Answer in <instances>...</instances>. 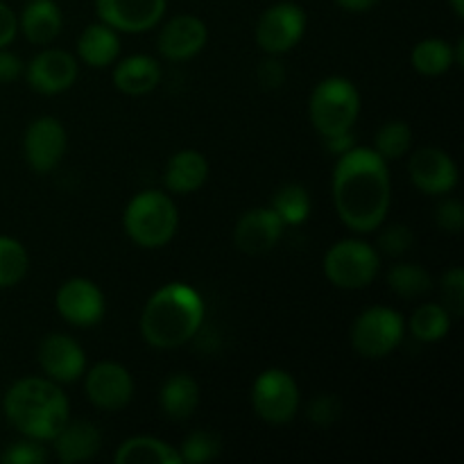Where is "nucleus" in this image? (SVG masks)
<instances>
[{
	"mask_svg": "<svg viewBox=\"0 0 464 464\" xmlns=\"http://www.w3.org/2000/svg\"><path fill=\"white\" fill-rule=\"evenodd\" d=\"M340 220L358 234H370L385 222L392 202L388 161L370 148H352L338 157L331 181Z\"/></svg>",
	"mask_w": 464,
	"mask_h": 464,
	"instance_id": "obj_1",
	"label": "nucleus"
},
{
	"mask_svg": "<svg viewBox=\"0 0 464 464\" xmlns=\"http://www.w3.org/2000/svg\"><path fill=\"white\" fill-rule=\"evenodd\" d=\"M204 324V302L186 284H168L148 299L140 315V334L157 349H177L190 343Z\"/></svg>",
	"mask_w": 464,
	"mask_h": 464,
	"instance_id": "obj_2",
	"label": "nucleus"
},
{
	"mask_svg": "<svg viewBox=\"0 0 464 464\" xmlns=\"http://www.w3.org/2000/svg\"><path fill=\"white\" fill-rule=\"evenodd\" d=\"M3 411L9 424L25 438L48 442L71 420L68 397L50 379H21L7 390Z\"/></svg>",
	"mask_w": 464,
	"mask_h": 464,
	"instance_id": "obj_3",
	"label": "nucleus"
},
{
	"mask_svg": "<svg viewBox=\"0 0 464 464\" xmlns=\"http://www.w3.org/2000/svg\"><path fill=\"white\" fill-rule=\"evenodd\" d=\"M125 231L139 247L159 249L170 243L179 227V211L168 193L143 190L125 208Z\"/></svg>",
	"mask_w": 464,
	"mask_h": 464,
	"instance_id": "obj_4",
	"label": "nucleus"
},
{
	"mask_svg": "<svg viewBox=\"0 0 464 464\" xmlns=\"http://www.w3.org/2000/svg\"><path fill=\"white\" fill-rule=\"evenodd\" d=\"M311 122L324 139L347 134L361 113V93L347 77H326L313 89L308 104Z\"/></svg>",
	"mask_w": 464,
	"mask_h": 464,
	"instance_id": "obj_5",
	"label": "nucleus"
},
{
	"mask_svg": "<svg viewBox=\"0 0 464 464\" xmlns=\"http://www.w3.org/2000/svg\"><path fill=\"white\" fill-rule=\"evenodd\" d=\"M379 252L365 240L347 238L331 245L324 256V275L335 288L361 290L379 275Z\"/></svg>",
	"mask_w": 464,
	"mask_h": 464,
	"instance_id": "obj_6",
	"label": "nucleus"
},
{
	"mask_svg": "<svg viewBox=\"0 0 464 464\" xmlns=\"http://www.w3.org/2000/svg\"><path fill=\"white\" fill-rule=\"evenodd\" d=\"M406 335V322L388 306H372L356 317L352 326V347L362 358L379 361L392 353Z\"/></svg>",
	"mask_w": 464,
	"mask_h": 464,
	"instance_id": "obj_7",
	"label": "nucleus"
},
{
	"mask_svg": "<svg viewBox=\"0 0 464 464\" xmlns=\"http://www.w3.org/2000/svg\"><path fill=\"white\" fill-rule=\"evenodd\" d=\"M252 406L267 424H288L299 411L297 381L285 370H266L252 388Z\"/></svg>",
	"mask_w": 464,
	"mask_h": 464,
	"instance_id": "obj_8",
	"label": "nucleus"
},
{
	"mask_svg": "<svg viewBox=\"0 0 464 464\" xmlns=\"http://www.w3.org/2000/svg\"><path fill=\"white\" fill-rule=\"evenodd\" d=\"M306 32V12L297 3H276L261 14L256 23V44L263 53H290Z\"/></svg>",
	"mask_w": 464,
	"mask_h": 464,
	"instance_id": "obj_9",
	"label": "nucleus"
},
{
	"mask_svg": "<svg viewBox=\"0 0 464 464\" xmlns=\"http://www.w3.org/2000/svg\"><path fill=\"white\" fill-rule=\"evenodd\" d=\"M68 136L62 122L53 116L36 118L25 130L23 139V154L32 170L50 172L59 166L66 152Z\"/></svg>",
	"mask_w": 464,
	"mask_h": 464,
	"instance_id": "obj_10",
	"label": "nucleus"
},
{
	"mask_svg": "<svg viewBox=\"0 0 464 464\" xmlns=\"http://www.w3.org/2000/svg\"><path fill=\"white\" fill-rule=\"evenodd\" d=\"M168 0H95V12L116 32H148L163 18Z\"/></svg>",
	"mask_w": 464,
	"mask_h": 464,
	"instance_id": "obj_11",
	"label": "nucleus"
},
{
	"mask_svg": "<svg viewBox=\"0 0 464 464\" xmlns=\"http://www.w3.org/2000/svg\"><path fill=\"white\" fill-rule=\"evenodd\" d=\"M86 397L100 411H121L131 401L134 381L121 362H98L86 374Z\"/></svg>",
	"mask_w": 464,
	"mask_h": 464,
	"instance_id": "obj_12",
	"label": "nucleus"
},
{
	"mask_svg": "<svg viewBox=\"0 0 464 464\" xmlns=\"http://www.w3.org/2000/svg\"><path fill=\"white\" fill-rule=\"evenodd\" d=\"M57 311L68 324L72 326H95L104 315V295L98 285L84 276L68 279L57 290Z\"/></svg>",
	"mask_w": 464,
	"mask_h": 464,
	"instance_id": "obj_13",
	"label": "nucleus"
},
{
	"mask_svg": "<svg viewBox=\"0 0 464 464\" xmlns=\"http://www.w3.org/2000/svg\"><path fill=\"white\" fill-rule=\"evenodd\" d=\"M411 179L421 193L447 195L458 184V166L444 150L421 148L408 161Z\"/></svg>",
	"mask_w": 464,
	"mask_h": 464,
	"instance_id": "obj_14",
	"label": "nucleus"
},
{
	"mask_svg": "<svg viewBox=\"0 0 464 464\" xmlns=\"http://www.w3.org/2000/svg\"><path fill=\"white\" fill-rule=\"evenodd\" d=\"M77 59L66 50H44L25 68L27 84L44 95L68 91L77 80Z\"/></svg>",
	"mask_w": 464,
	"mask_h": 464,
	"instance_id": "obj_15",
	"label": "nucleus"
},
{
	"mask_svg": "<svg viewBox=\"0 0 464 464\" xmlns=\"http://www.w3.org/2000/svg\"><path fill=\"white\" fill-rule=\"evenodd\" d=\"M39 365L54 383H72L84 374L86 353L77 340L53 334L39 344Z\"/></svg>",
	"mask_w": 464,
	"mask_h": 464,
	"instance_id": "obj_16",
	"label": "nucleus"
},
{
	"mask_svg": "<svg viewBox=\"0 0 464 464\" xmlns=\"http://www.w3.org/2000/svg\"><path fill=\"white\" fill-rule=\"evenodd\" d=\"M208 30L204 25L202 18L193 16V14H179V16L170 18L159 32V53L170 62H186V59L195 57L202 53L207 45Z\"/></svg>",
	"mask_w": 464,
	"mask_h": 464,
	"instance_id": "obj_17",
	"label": "nucleus"
},
{
	"mask_svg": "<svg viewBox=\"0 0 464 464\" xmlns=\"http://www.w3.org/2000/svg\"><path fill=\"white\" fill-rule=\"evenodd\" d=\"M284 227L281 218L272 208H252L236 222L234 243L243 254L258 256L270 252L279 243Z\"/></svg>",
	"mask_w": 464,
	"mask_h": 464,
	"instance_id": "obj_18",
	"label": "nucleus"
},
{
	"mask_svg": "<svg viewBox=\"0 0 464 464\" xmlns=\"http://www.w3.org/2000/svg\"><path fill=\"white\" fill-rule=\"evenodd\" d=\"M207 179L208 161L198 150H181V152L172 154L166 166V172H163L166 188L175 195L195 193V190L202 188Z\"/></svg>",
	"mask_w": 464,
	"mask_h": 464,
	"instance_id": "obj_19",
	"label": "nucleus"
},
{
	"mask_svg": "<svg viewBox=\"0 0 464 464\" xmlns=\"http://www.w3.org/2000/svg\"><path fill=\"white\" fill-rule=\"evenodd\" d=\"M54 451L62 462L72 464V462H84L91 460L95 453L100 451V430L95 429V424L91 421H66L62 430L54 435Z\"/></svg>",
	"mask_w": 464,
	"mask_h": 464,
	"instance_id": "obj_20",
	"label": "nucleus"
},
{
	"mask_svg": "<svg viewBox=\"0 0 464 464\" xmlns=\"http://www.w3.org/2000/svg\"><path fill=\"white\" fill-rule=\"evenodd\" d=\"M62 25V9H59L54 0H30L23 7L21 18H18V30L25 34L30 44L36 45H45L53 39H57Z\"/></svg>",
	"mask_w": 464,
	"mask_h": 464,
	"instance_id": "obj_21",
	"label": "nucleus"
},
{
	"mask_svg": "<svg viewBox=\"0 0 464 464\" xmlns=\"http://www.w3.org/2000/svg\"><path fill=\"white\" fill-rule=\"evenodd\" d=\"M161 82V68L157 59L148 54H134L127 57L113 68V84L118 91L127 95H145L154 91Z\"/></svg>",
	"mask_w": 464,
	"mask_h": 464,
	"instance_id": "obj_22",
	"label": "nucleus"
},
{
	"mask_svg": "<svg viewBox=\"0 0 464 464\" xmlns=\"http://www.w3.org/2000/svg\"><path fill=\"white\" fill-rule=\"evenodd\" d=\"M77 54L91 68L111 66L121 54V36L102 21L93 23L77 39Z\"/></svg>",
	"mask_w": 464,
	"mask_h": 464,
	"instance_id": "obj_23",
	"label": "nucleus"
},
{
	"mask_svg": "<svg viewBox=\"0 0 464 464\" xmlns=\"http://www.w3.org/2000/svg\"><path fill=\"white\" fill-rule=\"evenodd\" d=\"M159 403L166 417L184 421L195 415L199 403V385L188 374H172L159 392Z\"/></svg>",
	"mask_w": 464,
	"mask_h": 464,
	"instance_id": "obj_24",
	"label": "nucleus"
},
{
	"mask_svg": "<svg viewBox=\"0 0 464 464\" xmlns=\"http://www.w3.org/2000/svg\"><path fill=\"white\" fill-rule=\"evenodd\" d=\"M113 460L118 464H181L179 451L157 438H130L121 444Z\"/></svg>",
	"mask_w": 464,
	"mask_h": 464,
	"instance_id": "obj_25",
	"label": "nucleus"
},
{
	"mask_svg": "<svg viewBox=\"0 0 464 464\" xmlns=\"http://www.w3.org/2000/svg\"><path fill=\"white\" fill-rule=\"evenodd\" d=\"M412 66L417 72L426 77H438L456 66L453 45L442 39H424L412 50Z\"/></svg>",
	"mask_w": 464,
	"mask_h": 464,
	"instance_id": "obj_26",
	"label": "nucleus"
},
{
	"mask_svg": "<svg viewBox=\"0 0 464 464\" xmlns=\"http://www.w3.org/2000/svg\"><path fill=\"white\" fill-rule=\"evenodd\" d=\"M451 320L442 304H421L411 317V334L420 343H440L451 331Z\"/></svg>",
	"mask_w": 464,
	"mask_h": 464,
	"instance_id": "obj_27",
	"label": "nucleus"
},
{
	"mask_svg": "<svg viewBox=\"0 0 464 464\" xmlns=\"http://www.w3.org/2000/svg\"><path fill=\"white\" fill-rule=\"evenodd\" d=\"M388 285L394 295L403 299H420L430 293L433 279L424 267L415 263H399L388 272Z\"/></svg>",
	"mask_w": 464,
	"mask_h": 464,
	"instance_id": "obj_28",
	"label": "nucleus"
},
{
	"mask_svg": "<svg viewBox=\"0 0 464 464\" xmlns=\"http://www.w3.org/2000/svg\"><path fill=\"white\" fill-rule=\"evenodd\" d=\"M272 211L281 218L284 225H302L311 216V198L299 184H285L272 198Z\"/></svg>",
	"mask_w": 464,
	"mask_h": 464,
	"instance_id": "obj_29",
	"label": "nucleus"
},
{
	"mask_svg": "<svg viewBox=\"0 0 464 464\" xmlns=\"http://www.w3.org/2000/svg\"><path fill=\"white\" fill-rule=\"evenodd\" d=\"M30 267V256L16 238L0 236V288L21 284Z\"/></svg>",
	"mask_w": 464,
	"mask_h": 464,
	"instance_id": "obj_30",
	"label": "nucleus"
},
{
	"mask_svg": "<svg viewBox=\"0 0 464 464\" xmlns=\"http://www.w3.org/2000/svg\"><path fill=\"white\" fill-rule=\"evenodd\" d=\"M412 145V130L403 121H390L379 130L374 139V152L385 161L406 157Z\"/></svg>",
	"mask_w": 464,
	"mask_h": 464,
	"instance_id": "obj_31",
	"label": "nucleus"
},
{
	"mask_svg": "<svg viewBox=\"0 0 464 464\" xmlns=\"http://www.w3.org/2000/svg\"><path fill=\"white\" fill-rule=\"evenodd\" d=\"M222 451L220 438L216 433H208V430H195L188 438L184 440V444L179 447V458L181 464H202L208 460H216Z\"/></svg>",
	"mask_w": 464,
	"mask_h": 464,
	"instance_id": "obj_32",
	"label": "nucleus"
},
{
	"mask_svg": "<svg viewBox=\"0 0 464 464\" xmlns=\"http://www.w3.org/2000/svg\"><path fill=\"white\" fill-rule=\"evenodd\" d=\"M442 306L451 317H462L464 313V272L453 267L442 276Z\"/></svg>",
	"mask_w": 464,
	"mask_h": 464,
	"instance_id": "obj_33",
	"label": "nucleus"
},
{
	"mask_svg": "<svg viewBox=\"0 0 464 464\" xmlns=\"http://www.w3.org/2000/svg\"><path fill=\"white\" fill-rule=\"evenodd\" d=\"M45 460H48V451L44 449V444L30 438H25L23 442L9 444L3 456H0V462L5 464H41Z\"/></svg>",
	"mask_w": 464,
	"mask_h": 464,
	"instance_id": "obj_34",
	"label": "nucleus"
},
{
	"mask_svg": "<svg viewBox=\"0 0 464 464\" xmlns=\"http://www.w3.org/2000/svg\"><path fill=\"white\" fill-rule=\"evenodd\" d=\"M340 399L334 394H320V397L313 399L306 408L308 420L313 421L320 429H329L331 424H335L340 417Z\"/></svg>",
	"mask_w": 464,
	"mask_h": 464,
	"instance_id": "obj_35",
	"label": "nucleus"
},
{
	"mask_svg": "<svg viewBox=\"0 0 464 464\" xmlns=\"http://www.w3.org/2000/svg\"><path fill=\"white\" fill-rule=\"evenodd\" d=\"M415 243V236L406 225H392L379 236V249L385 256H403Z\"/></svg>",
	"mask_w": 464,
	"mask_h": 464,
	"instance_id": "obj_36",
	"label": "nucleus"
},
{
	"mask_svg": "<svg viewBox=\"0 0 464 464\" xmlns=\"http://www.w3.org/2000/svg\"><path fill=\"white\" fill-rule=\"evenodd\" d=\"M435 222L447 234H460L464 227V207L458 199H444L435 211Z\"/></svg>",
	"mask_w": 464,
	"mask_h": 464,
	"instance_id": "obj_37",
	"label": "nucleus"
},
{
	"mask_svg": "<svg viewBox=\"0 0 464 464\" xmlns=\"http://www.w3.org/2000/svg\"><path fill=\"white\" fill-rule=\"evenodd\" d=\"M258 82H261L263 89H279L285 82V68L281 66V62L275 54L258 63Z\"/></svg>",
	"mask_w": 464,
	"mask_h": 464,
	"instance_id": "obj_38",
	"label": "nucleus"
},
{
	"mask_svg": "<svg viewBox=\"0 0 464 464\" xmlns=\"http://www.w3.org/2000/svg\"><path fill=\"white\" fill-rule=\"evenodd\" d=\"M23 71H25V66H23V62L18 59V54L7 53V50L0 48V82L7 84V82L18 80V77L23 75Z\"/></svg>",
	"mask_w": 464,
	"mask_h": 464,
	"instance_id": "obj_39",
	"label": "nucleus"
},
{
	"mask_svg": "<svg viewBox=\"0 0 464 464\" xmlns=\"http://www.w3.org/2000/svg\"><path fill=\"white\" fill-rule=\"evenodd\" d=\"M18 32V18L5 3H0V48H7Z\"/></svg>",
	"mask_w": 464,
	"mask_h": 464,
	"instance_id": "obj_40",
	"label": "nucleus"
},
{
	"mask_svg": "<svg viewBox=\"0 0 464 464\" xmlns=\"http://www.w3.org/2000/svg\"><path fill=\"white\" fill-rule=\"evenodd\" d=\"M324 145L331 154L343 157V154H347L349 150L356 148V139H353V131H347V134L329 136V139H324Z\"/></svg>",
	"mask_w": 464,
	"mask_h": 464,
	"instance_id": "obj_41",
	"label": "nucleus"
},
{
	"mask_svg": "<svg viewBox=\"0 0 464 464\" xmlns=\"http://www.w3.org/2000/svg\"><path fill=\"white\" fill-rule=\"evenodd\" d=\"M335 3H338L344 12L358 14V12H367V9L376 7L381 0H335Z\"/></svg>",
	"mask_w": 464,
	"mask_h": 464,
	"instance_id": "obj_42",
	"label": "nucleus"
},
{
	"mask_svg": "<svg viewBox=\"0 0 464 464\" xmlns=\"http://www.w3.org/2000/svg\"><path fill=\"white\" fill-rule=\"evenodd\" d=\"M451 7H453V12H456L458 18L464 16V0H451Z\"/></svg>",
	"mask_w": 464,
	"mask_h": 464,
	"instance_id": "obj_43",
	"label": "nucleus"
}]
</instances>
